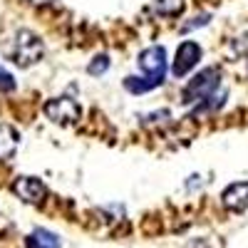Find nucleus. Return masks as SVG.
<instances>
[{"instance_id": "1", "label": "nucleus", "mask_w": 248, "mask_h": 248, "mask_svg": "<svg viewBox=\"0 0 248 248\" xmlns=\"http://www.w3.org/2000/svg\"><path fill=\"white\" fill-rule=\"evenodd\" d=\"M10 57L15 60V65L20 67H30L35 62L45 55V47H43V40H40L32 30H20L10 45Z\"/></svg>"}, {"instance_id": "2", "label": "nucleus", "mask_w": 248, "mask_h": 248, "mask_svg": "<svg viewBox=\"0 0 248 248\" xmlns=\"http://www.w3.org/2000/svg\"><path fill=\"white\" fill-rule=\"evenodd\" d=\"M221 85V70L218 67H206L201 70L194 79H189V85L184 87L181 92V99L186 105H191V102H201L206 97H211Z\"/></svg>"}, {"instance_id": "3", "label": "nucleus", "mask_w": 248, "mask_h": 248, "mask_svg": "<svg viewBox=\"0 0 248 248\" xmlns=\"http://www.w3.org/2000/svg\"><path fill=\"white\" fill-rule=\"evenodd\" d=\"M45 114L55 124H75L82 117V107L72 97H55L45 105Z\"/></svg>"}, {"instance_id": "4", "label": "nucleus", "mask_w": 248, "mask_h": 248, "mask_svg": "<svg viewBox=\"0 0 248 248\" xmlns=\"http://www.w3.org/2000/svg\"><path fill=\"white\" fill-rule=\"evenodd\" d=\"M139 70L147 75V77H156V79H164L167 75V50L154 45V47H147L141 55H139Z\"/></svg>"}, {"instance_id": "5", "label": "nucleus", "mask_w": 248, "mask_h": 248, "mask_svg": "<svg viewBox=\"0 0 248 248\" xmlns=\"http://www.w3.org/2000/svg\"><path fill=\"white\" fill-rule=\"evenodd\" d=\"M13 194L25 203H40L47 196V186L35 176H17L13 181Z\"/></svg>"}, {"instance_id": "6", "label": "nucleus", "mask_w": 248, "mask_h": 248, "mask_svg": "<svg viewBox=\"0 0 248 248\" xmlns=\"http://www.w3.org/2000/svg\"><path fill=\"white\" fill-rule=\"evenodd\" d=\"M199 60H201V45L194 43V40H186V43H181L179 50H176V60H174V65H171V72L176 77L189 75L199 65Z\"/></svg>"}, {"instance_id": "7", "label": "nucleus", "mask_w": 248, "mask_h": 248, "mask_svg": "<svg viewBox=\"0 0 248 248\" xmlns=\"http://www.w3.org/2000/svg\"><path fill=\"white\" fill-rule=\"evenodd\" d=\"M223 206L229 211H246L248 209V181H236L221 194Z\"/></svg>"}, {"instance_id": "8", "label": "nucleus", "mask_w": 248, "mask_h": 248, "mask_svg": "<svg viewBox=\"0 0 248 248\" xmlns=\"http://www.w3.org/2000/svg\"><path fill=\"white\" fill-rule=\"evenodd\" d=\"M25 248H62V241L47 229H35L25 238Z\"/></svg>"}, {"instance_id": "9", "label": "nucleus", "mask_w": 248, "mask_h": 248, "mask_svg": "<svg viewBox=\"0 0 248 248\" xmlns=\"http://www.w3.org/2000/svg\"><path fill=\"white\" fill-rule=\"evenodd\" d=\"M17 132L10 124H0V161H8L15 152H17Z\"/></svg>"}, {"instance_id": "10", "label": "nucleus", "mask_w": 248, "mask_h": 248, "mask_svg": "<svg viewBox=\"0 0 248 248\" xmlns=\"http://www.w3.org/2000/svg\"><path fill=\"white\" fill-rule=\"evenodd\" d=\"M164 79H156V77H127L124 79V90L132 92V94H144V92H152L161 85Z\"/></svg>"}, {"instance_id": "11", "label": "nucleus", "mask_w": 248, "mask_h": 248, "mask_svg": "<svg viewBox=\"0 0 248 248\" xmlns=\"http://www.w3.org/2000/svg\"><path fill=\"white\" fill-rule=\"evenodd\" d=\"M186 5V0H154V13L164 15V17H176Z\"/></svg>"}, {"instance_id": "12", "label": "nucleus", "mask_w": 248, "mask_h": 248, "mask_svg": "<svg viewBox=\"0 0 248 248\" xmlns=\"http://www.w3.org/2000/svg\"><path fill=\"white\" fill-rule=\"evenodd\" d=\"M231 52L238 57V60H246L248 62V32L238 35L233 43H231Z\"/></svg>"}, {"instance_id": "13", "label": "nucleus", "mask_w": 248, "mask_h": 248, "mask_svg": "<svg viewBox=\"0 0 248 248\" xmlns=\"http://www.w3.org/2000/svg\"><path fill=\"white\" fill-rule=\"evenodd\" d=\"M107 70H109V57H107V55H97L90 65H87V72L94 75V77L102 75V72H107Z\"/></svg>"}, {"instance_id": "14", "label": "nucleus", "mask_w": 248, "mask_h": 248, "mask_svg": "<svg viewBox=\"0 0 248 248\" xmlns=\"http://www.w3.org/2000/svg\"><path fill=\"white\" fill-rule=\"evenodd\" d=\"M15 90V79L8 70L0 67V92H13Z\"/></svg>"}, {"instance_id": "15", "label": "nucleus", "mask_w": 248, "mask_h": 248, "mask_svg": "<svg viewBox=\"0 0 248 248\" xmlns=\"http://www.w3.org/2000/svg\"><path fill=\"white\" fill-rule=\"evenodd\" d=\"M211 23V15H199V17H194L191 23H186V25H181V30L184 32H189V30H194V28H201V25H209Z\"/></svg>"}, {"instance_id": "16", "label": "nucleus", "mask_w": 248, "mask_h": 248, "mask_svg": "<svg viewBox=\"0 0 248 248\" xmlns=\"http://www.w3.org/2000/svg\"><path fill=\"white\" fill-rule=\"evenodd\" d=\"M184 248H209V246H206V241H203V238H194V241L186 243Z\"/></svg>"}, {"instance_id": "17", "label": "nucleus", "mask_w": 248, "mask_h": 248, "mask_svg": "<svg viewBox=\"0 0 248 248\" xmlns=\"http://www.w3.org/2000/svg\"><path fill=\"white\" fill-rule=\"evenodd\" d=\"M30 3H35V5H47L50 0H30Z\"/></svg>"}]
</instances>
